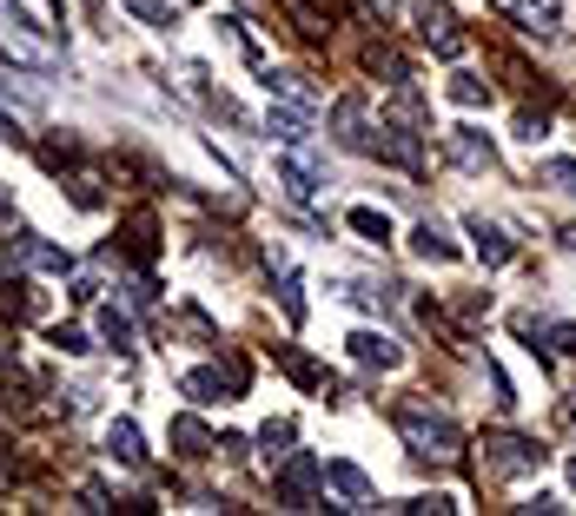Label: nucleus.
<instances>
[{"instance_id":"nucleus-1","label":"nucleus","mask_w":576,"mask_h":516,"mask_svg":"<svg viewBox=\"0 0 576 516\" xmlns=\"http://www.w3.org/2000/svg\"><path fill=\"white\" fill-rule=\"evenodd\" d=\"M397 430H404V444L418 451V457H457V444H464V430L444 417V410H431V404H397Z\"/></svg>"},{"instance_id":"nucleus-2","label":"nucleus","mask_w":576,"mask_h":516,"mask_svg":"<svg viewBox=\"0 0 576 516\" xmlns=\"http://www.w3.org/2000/svg\"><path fill=\"white\" fill-rule=\"evenodd\" d=\"M318 483H324V464H318L311 451H292V457L279 464V503H285V509H311V503H318Z\"/></svg>"},{"instance_id":"nucleus-3","label":"nucleus","mask_w":576,"mask_h":516,"mask_svg":"<svg viewBox=\"0 0 576 516\" xmlns=\"http://www.w3.org/2000/svg\"><path fill=\"white\" fill-rule=\"evenodd\" d=\"M543 444H530V438H483V464L498 470V477H524V470H543Z\"/></svg>"},{"instance_id":"nucleus-4","label":"nucleus","mask_w":576,"mask_h":516,"mask_svg":"<svg viewBox=\"0 0 576 516\" xmlns=\"http://www.w3.org/2000/svg\"><path fill=\"white\" fill-rule=\"evenodd\" d=\"M464 232H470V245H477V258H483V266H511V258H517V238H511L498 219L470 212V219H464Z\"/></svg>"},{"instance_id":"nucleus-5","label":"nucleus","mask_w":576,"mask_h":516,"mask_svg":"<svg viewBox=\"0 0 576 516\" xmlns=\"http://www.w3.org/2000/svg\"><path fill=\"white\" fill-rule=\"evenodd\" d=\"M498 8L524 27V34H563V0H498Z\"/></svg>"},{"instance_id":"nucleus-6","label":"nucleus","mask_w":576,"mask_h":516,"mask_svg":"<svg viewBox=\"0 0 576 516\" xmlns=\"http://www.w3.org/2000/svg\"><path fill=\"white\" fill-rule=\"evenodd\" d=\"M345 344H352V358H358L365 371H397V365H404V352H397L384 331H352Z\"/></svg>"},{"instance_id":"nucleus-7","label":"nucleus","mask_w":576,"mask_h":516,"mask_svg":"<svg viewBox=\"0 0 576 516\" xmlns=\"http://www.w3.org/2000/svg\"><path fill=\"white\" fill-rule=\"evenodd\" d=\"M451 152H457L464 172H498V146H490L477 126H457V133H451Z\"/></svg>"},{"instance_id":"nucleus-8","label":"nucleus","mask_w":576,"mask_h":516,"mask_svg":"<svg viewBox=\"0 0 576 516\" xmlns=\"http://www.w3.org/2000/svg\"><path fill=\"white\" fill-rule=\"evenodd\" d=\"M14 251L27 258V266H40V272H53V279H60V272H73V251H60V245H47L40 232H14Z\"/></svg>"},{"instance_id":"nucleus-9","label":"nucleus","mask_w":576,"mask_h":516,"mask_svg":"<svg viewBox=\"0 0 576 516\" xmlns=\"http://www.w3.org/2000/svg\"><path fill=\"white\" fill-rule=\"evenodd\" d=\"M332 126H339V146H345V152H371V126H365V100H358V94L339 100Z\"/></svg>"},{"instance_id":"nucleus-10","label":"nucleus","mask_w":576,"mask_h":516,"mask_svg":"<svg viewBox=\"0 0 576 516\" xmlns=\"http://www.w3.org/2000/svg\"><path fill=\"white\" fill-rule=\"evenodd\" d=\"M180 391H186L193 404H225V397H238V391H232V378H225L219 365H199V371H186V378H180Z\"/></svg>"},{"instance_id":"nucleus-11","label":"nucleus","mask_w":576,"mask_h":516,"mask_svg":"<svg viewBox=\"0 0 576 516\" xmlns=\"http://www.w3.org/2000/svg\"><path fill=\"white\" fill-rule=\"evenodd\" d=\"M410 251H418L425 266H457V245H451V232L438 219H425L418 232H410Z\"/></svg>"},{"instance_id":"nucleus-12","label":"nucleus","mask_w":576,"mask_h":516,"mask_svg":"<svg viewBox=\"0 0 576 516\" xmlns=\"http://www.w3.org/2000/svg\"><path fill=\"white\" fill-rule=\"evenodd\" d=\"M266 133L285 139V146H305L311 139V107H266Z\"/></svg>"},{"instance_id":"nucleus-13","label":"nucleus","mask_w":576,"mask_h":516,"mask_svg":"<svg viewBox=\"0 0 576 516\" xmlns=\"http://www.w3.org/2000/svg\"><path fill=\"white\" fill-rule=\"evenodd\" d=\"M324 483H332L345 503H371L378 490H371V477L358 470V464H345V457H332V464H324Z\"/></svg>"},{"instance_id":"nucleus-14","label":"nucleus","mask_w":576,"mask_h":516,"mask_svg":"<svg viewBox=\"0 0 576 516\" xmlns=\"http://www.w3.org/2000/svg\"><path fill=\"white\" fill-rule=\"evenodd\" d=\"M279 186H285V199H298V206H305V199H318V186H324V180H318V172H311L298 152H285V159H279Z\"/></svg>"},{"instance_id":"nucleus-15","label":"nucleus","mask_w":576,"mask_h":516,"mask_svg":"<svg viewBox=\"0 0 576 516\" xmlns=\"http://www.w3.org/2000/svg\"><path fill=\"white\" fill-rule=\"evenodd\" d=\"M173 451H180L186 464H199V457H212L219 444H212V430H206L199 417H173Z\"/></svg>"},{"instance_id":"nucleus-16","label":"nucleus","mask_w":576,"mask_h":516,"mask_svg":"<svg viewBox=\"0 0 576 516\" xmlns=\"http://www.w3.org/2000/svg\"><path fill=\"white\" fill-rule=\"evenodd\" d=\"M107 451H113L120 464H146V438H139L133 417H113V423H107Z\"/></svg>"},{"instance_id":"nucleus-17","label":"nucleus","mask_w":576,"mask_h":516,"mask_svg":"<svg viewBox=\"0 0 576 516\" xmlns=\"http://www.w3.org/2000/svg\"><path fill=\"white\" fill-rule=\"evenodd\" d=\"M126 8H133L146 27H159V34H173V27H180V0H126Z\"/></svg>"},{"instance_id":"nucleus-18","label":"nucleus","mask_w":576,"mask_h":516,"mask_svg":"<svg viewBox=\"0 0 576 516\" xmlns=\"http://www.w3.org/2000/svg\"><path fill=\"white\" fill-rule=\"evenodd\" d=\"M391 120L397 126H431V107L410 94V86H397V94H391Z\"/></svg>"},{"instance_id":"nucleus-19","label":"nucleus","mask_w":576,"mask_h":516,"mask_svg":"<svg viewBox=\"0 0 576 516\" xmlns=\"http://www.w3.org/2000/svg\"><path fill=\"white\" fill-rule=\"evenodd\" d=\"M345 225H352L358 238H371V245H384V238H391V219H384V212H371V206H352V212H345Z\"/></svg>"},{"instance_id":"nucleus-20","label":"nucleus","mask_w":576,"mask_h":516,"mask_svg":"<svg viewBox=\"0 0 576 516\" xmlns=\"http://www.w3.org/2000/svg\"><path fill=\"white\" fill-rule=\"evenodd\" d=\"M152 232H159V219H152V212H133V219H126V251H133V258H152V245H159Z\"/></svg>"},{"instance_id":"nucleus-21","label":"nucleus","mask_w":576,"mask_h":516,"mask_svg":"<svg viewBox=\"0 0 576 516\" xmlns=\"http://www.w3.org/2000/svg\"><path fill=\"white\" fill-rule=\"evenodd\" d=\"M100 337L113 344V352H133V318H126L120 305H107V311H100Z\"/></svg>"},{"instance_id":"nucleus-22","label":"nucleus","mask_w":576,"mask_h":516,"mask_svg":"<svg viewBox=\"0 0 576 516\" xmlns=\"http://www.w3.org/2000/svg\"><path fill=\"white\" fill-rule=\"evenodd\" d=\"M365 66H371V73H384L391 86H404V79H410V66H404V53H397V47H371V53H365Z\"/></svg>"},{"instance_id":"nucleus-23","label":"nucleus","mask_w":576,"mask_h":516,"mask_svg":"<svg viewBox=\"0 0 576 516\" xmlns=\"http://www.w3.org/2000/svg\"><path fill=\"white\" fill-rule=\"evenodd\" d=\"M451 100L457 107H490V86L477 73H451Z\"/></svg>"},{"instance_id":"nucleus-24","label":"nucleus","mask_w":576,"mask_h":516,"mask_svg":"<svg viewBox=\"0 0 576 516\" xmlns=\"http://www.w3.org/2000/svg\"><path fill=\"white\" fill-rule=\"evenodd\" d=\"M537 180H543V186H556V193H569V199H576V159H543V165H537Z\"/></svg>"},{"instance_id":"nucleus-25","label":"nucleus","mask_w":576,"mask_h":516,"mask_svg":"<svg viewBox=\"0 0 576 516\" xmlns=\"http://www.w3.org/2000/svg\"><path fill=\"white\" fill-rule=\"evenodd\" d=\"M47 344H53V352H66V358H87V352H94L79 324H53V331H47Z\"/></svg>"},{"instance_id":"nucleus-26","label":"nucleus","mask_w":576,"mask_h":516,"mask_svg":"<svg viewBox=\"0 0 576 516\" xmlns=\"http://www.w3.org/2000/svg\"><path fill=\"white\" fill-rule=\"evenodd\" d=\"M66 193H73V206H79V212H100V199H107L94 172H73V180H66Z\"/></svg>"},{"instance_id":"nucleus-27","label":"nucleus","mask_w":576,"mask_h":516,"mask_svg":"<svg viewBox=\"0 0 576 516\" xmlns=\"http://www.w3.org/2000/svg\"><path fill=\"white\" fill-rule=\"evenodd\" d=\"M279 311L298 324L305 318V285H298V272H279Z\"/></svg>"},{"instance_id":"nucleus-28","label":"nucleus","mask_w":576,"mask_h":516,"mask_svg":"<svg viewBox=\"0 0 576 516\" xmlns=\"http://www.w3.org/2000/svg\"><path fill=\"white\" fill-rule=\"evenodd\" d=\"M27 311H34V292L21 279H8V285H0V318H27Z\"/></svg>"},{"instance_id":"nucleus-29","label":"nucleus","mask_w":576,"mask_h":516,"mask_svg":"<svg viewBox=\"0 0 576 516\" xmlns=\"http://www.w3.org/2000/svg\"><path fill=\"white\" fill-rule=\"evenodd\" d=\"M285 371H292V378H298L305 391H324V371H318L311 358H298V352H285Z\"/></svg>"},{"instance_id":"nucleus-30","label":"nucleus","mask_w":576,"mask_h":516,"mask_svg":"<svg viewBox=\"0 0 576 516\" xmlns=\"http://www.w3.org/2000/svg\"><path fill=\"white\" fill-rule=\"evenodd\" d=\"M365 14L384 21V27H397V21H404V0H365Z\"/></svg>"},{"instance_id":"nucleus-31","label":"nucleus","mask_w":576,"mask_h":516,"mask_svg":"<svg viewBox=\"0 0 576 516\" xmlns=\"http://www.w3.org/2000/svg\"><path fill=\"white\" fill-rule=\"evenodd\" d=\"M0 14H8V21H14L21 34H47V27H40V21H34L27 8H21V0H0Z\"/></svg>"},{"instance_id":"nucleus-32","label":"nucleus","mask_w":576,"mask_h":516,"mask_svg":"<svg viewBox=\"0 0 576 516\" xmlns=\"http://www.w3.org/2000/svg\"><path fill=\"white\" fill-rule=\"evenodd\" d=\"M397 509H410V516H431V509H438V516H444V509H457V503H451V496H410V503H397Z\"/></svg>"},{"instance_id":"nucleus-33","label":"nucleus","mask_w":576,"mask_h":516,"mask_svg":"<svg viewBox=\"0 0 576 516\" xmlns=\"http://www.w3.org/2000/svg\"><path fill=\"white\" fill-rule=\"evenodd\" d=\"M259 444H266V451H272V444H292V423H285V417H272V423L259 430Z\"/></svg>"},{"instance_id":"nucleus-34","label":"nucleus","mask_w":576,"mask_h":516,"mask_svg":"<svg viewBox=\"0 0 576 516\" xmlns=\"http://www.w3.org/2000/svg\"><path fill=\"white\" fill-rule=\"evenodd\" d=\"M0 139H8V146H27V133H21V120H8V113H0Z\"/></svg>"},{"instance_id":"nucleus-35","label":"nucleus","mask_w":576,"mask_h":516,"mask_svg":"<svg viewBox=\"0 0 576 516\" xmlns=\"http://www.w3.org/2000/svg\"><path fill=\"white\" fill-rule=\"evenodd\" d=\"M14 219V199H8V186H0V225H8Z\"/></svg>"},{"instance_id":"nucleus-36","label":"nucleus","mask_w":576,"mask_h":516,"mask_svg":"<svg viewBox=\"0 0 576 516\" xmlns=\"http://www.w3.org/2000/svg\"><path fill=\"white\" fill-rule=\"evenodd\" d=\"M563 245H569V251H576V225H563Z\"/></svg>"},{"instance_id":"nucleus-37","label":"nucleus","mask_w":576,"mask_h":516,"mask_svg":"<svg viewBox=\"0 0 576 516\" xmlns=\"http://www.w3.org/2000/svg\"><path fill=\"white\" fill-rule=\"evenodd\" d=\"M332 8H339V0H324V14H332Z\"/></svg>"},{"instance_id":"nucleus-38","label":"nucleus","mask_w":576,"mask_h":516,"mask_svg":"<svg viewBox=\"0 0 576 516\" xmlns=\"http://www.w3.org/2000/svg\"><path fill=\"white\" fill-rule=\"evenodd\" d=\"M569 483H576V464H569Z\"/></svg>"}]
</instances>
